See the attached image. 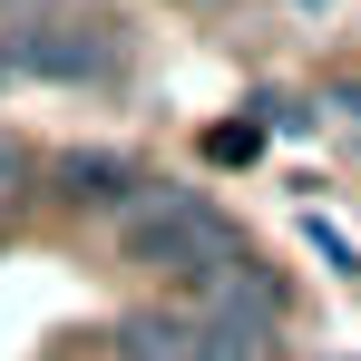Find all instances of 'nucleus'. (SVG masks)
<instances>
[{
    "label": "nucleus",
    "instance_id": "nucleus-3",
    "mask_svg": "<svg viewBox=\"0 0 361 361\" xmlns=\"http://www.w3.org/2000/svg\"><path fill=\"white\" fill-rule=\"evenodd\" d=\"M30 185H39V147L0 137V215H10V205H30Z\"/></svg>",
    "mask_w": 361,
    "mask_h": 361
},
{
    "label": "nucleus",
    "instance_id": "nucleus-2",
    "mask_svg": "<svg viewBox=\"0 0 361 361\" xmlns=\"http://www.w3.org/2000/svg\"><path fill=\"white\" fill-rule=\"evenodd\" d=\"M0 39H10V68H30V78H49V88L118 78V30H108L98 10H20Z\"/></svg>",
    "mask_w": 361,
    "mask_h": 361
},
{
    "label": "nucleus",
    "instance_id": "nucleus-1",
    "mask_svg": "<svg viewBox=\"0 0 361 361\" xmlns=\"http://www.w3.org/2000/svg\"><path fill=\"white\" fill-rule=\"evenodd\" d=\"M118 235H127V264L166 274L176 293H195L205 274H225V264L254 254V244L225 225V205H205V195H185V185H147V195L118 215Z\"/></svg>",
    "mask_w": 361,
    "mask_h": 361
},
{
    "label": "nucleus",
    "instance_id": "nucleus-4",
    "mask_svg": "<svg viewBox=\"0 0 361 361\" xmlns=\"http://www.w3.org/2000/svg\"><path fill=\"white\" fill-rule=\"evenodd\" d=\"M0 88H10V39H0Z\"/></svg>",
    "mask_w": 361,
    "mask_h": 361
}]
</instances>
